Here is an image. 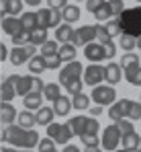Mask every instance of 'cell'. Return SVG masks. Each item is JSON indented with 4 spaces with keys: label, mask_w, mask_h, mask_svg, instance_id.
<instances>
[{
    "label": "cell",
    "mask_w": 141,
    "mask_h": 152,
    "mask_svg": "<svg viewBox=\"0 0 141 152\" xmlns=\"http://www.w3.org/2000/svg\"><path fill=\"white\" fill-rule=\"evenodd\" d=\"M2 142H8L23 150H31V148L39 146L41 138L35 129H25L21 126H6L2 129Z\"/></svg>",
    "instance_id": "1"
},
{
    "label": "cell",
    "mask_w": 141,
    "mask_h": 152,
    "mask_svg": "<svg viewBox=\"0 0 141 152\" xmlns=\"http://www.w3.org/2000/svg\"><path fill=\"white\" fill-rule=\"evenodd\" d=\"M119 21H121V27H123V33L139 37L141 35V4L133 6V8H125L123 15L119 17Z\"/></svg>",
    "instance_id": "2"
},
{
    "label": "cell",
    "mask_w": 141,
    "mask_h": 152,
    "mask_svg": "<svg viewBox=\"0 0 141 152\" xmlns=\"http://www.w3.org/2000/svg\"><path fill=\"white\" fill-rule=\"evenodd\" d=\"M84 66H82V62H78V60H74V62H68L61 70H59V84H64V86H68L72 82H76V80H84L82 76H84Z\"/></svg>",
    "instance_id": "3"
},
{
    "label": "cell",
    "mask_w": 141,
    "mask_h": 152,
    "mask_svg": "<svg viewBox=\"0 0 141 152\" xmlns=\"http://www.w3.org/2000/svg\"><path fill=\"white\" fill-rule=\"evenodd\" d=\"M121 140H123V134H121V129H119L117 124H113V126L104 127V132H102V140H100V146H102V150L115 152V150H117V146L121 144Z\"/></svg>",
    "instance_id": "4"
},
{
    "label": "cell",
    "mask_w": 141,
    "mask_h": 152,
    "mask_svg": "<svg viewBox=\"0 0 141 152\" xmlns=\"http://www.w3.org/2000/svg\"><path fill=\"white\" fill-rule=\"evenodd\" d=\"M37 56V45H33V43H27V45H14L12 50H10V64L12 66H23L27 60H31V58H35Z\"/></svg>",
    "instance_id": "5"
},
{
    "label": "cell",
    "mask_w": 141,
    "mask_h": 152,
    "mask_svg": "<svg viewBox=\"0 0 141 152\" xmlns=\"http://www.w3.org/2000/svg\"><path fill=\"white\" fill-rule=\"evenodd\" d=\"M92 101L96 105H113V103L117 101V91H115V86H111V84H98V86H94L92 88Z\"/></svg>",
    "instance_id": "6"
},
{
    "label": "cell",
    "mask_w": 141,
    "mask_h": 152,
    "mask_svg": "<svg viewBox=\"0 0 141 152\" xmlns=\"http://www.w3.org/2000/svg\"><path fill=\"white\" fill-rule=\"evenodd\" d=\"M37 15H39L41 29H51V27L57 29L61 25V21H64V15L59 10H55V8H41V10H37Z\"/></svg>",
    "instance_id": "7"
},
{
    "label": "cell",
    "mask_w": 141,
    "mask_h": 152,
    "mask_svg": "<svg viewBox=\"0 0 141 152\" xmlns=\"http://www.w3.org/2000/svg\"><path fill=\"white\" fill-rule=\"evenodd\" d=\"M47 136L51 140H55L57 144H68L74 134L68 124H51V126H47Z\"/></svg>",
    "instance_id": "8"
},
{
    "label": "cell",
    "mask_w": 141,
    "mask_h": 152,
    "mask_svg": "<svg viewBox=\"0 0 141 152\" xmlns=\"http://www.w3.org/2000/svg\"><path fill=\"white\" fill-rule=\"evenodd\" d=\"M131 105L133 101L129 99H121V101H115L108 109V117L113 121H119V119H129V111H131Z\"/></svg>",
    "instance_id": "9"
},
{
    "label": "cell",
    "mask_w": 141,
    "mask_h": 152,
    "mask_svg": "<svg viewBox=\"0 0 141 152\" xmlns=\"http://www.w3.org/2000/svg\"><path fill=\"white\" fill-rule=\"evenodd\" d=\"M96 39V25H84L76 29V35H74V45H88Z\"/></svg>",
    "instance_id": "10"
},
{
    "label": "cell",
    "mask_w": 141,
    "mask_h": 152,
    "mask_svg": "<svg viewBox=\"0 0 141 152\" xmlns=\"http://www.w3.org/2000/svg\"><path fill=\"white\" fill-rule=\"evenodd\" d=\"M104 80V66L100 64H90L86 70H84V84L88 86H98L100 82Z\"/></svg>",
    "instance_id": "11"
},
{
    "label": "cell",
    "mask_w": 141,
    "mask_h": 152,
    "mask_svg": "<svg viewBox=\"0 0 141 152\" xmlns=\"http://www.w3.org/2000/svg\"><path fill=\"white\" fill-rule=\"evenodd\" d=\"M17 80H19V74H10L2 80V86H0L2 103H10L17 97Z\"/></svg>",
    "instance_id": "12"
},
{
    "label": "cell",
    "mask_w": 141,
    "mask_h": 152,
    "mask_svg": "<svg viewBox=\"0 0 141 152\" xmlns=\"http://www.w3.org/2000/svg\"><path fill=\"white\" fill-rule=\"evenodd\" d=\"M84 58L90 60L92 64H98L100 60H106L104 58V45L102 43H88V45H84Z\"/></svg>",
    "instance_id": "13"
},
{
    "label": "cell",
    "mask_w": 141,
    "mask_h": 152,
    "mask_svg": "<svg viewBox=\"0 0 141 152\" xmlns=\"http://www.w3.org/2000/svg\"><path fill=\"white\" fill-rule=\"evenodd\" d=\"M121 78H123V68H121V64L111 62V64L104 66V80H106L111 86H115L117 82H121Z\"/></svg>",
    "instance_id": "14"
},
{
    "label": "cell",
    "mask_w": 141,
    "mask_h": 152,
    "mask_svg": "<svg viewBox=\"0 0 141 152\" xmlns=\"http://www.w3.org/2000/svg\"><path fill=\"white\" fill-rule=\"evenodd\" d=\"M88 121H90V117H86V115H76V117L68 119L66 124L70 126L74 136H84L86 129H88Z\"/></svg>",
    "instance_id": "15"
},
{
    "label": "cell",
    "mask_w": 141,
    "mask_h": 152,
    "mask_svg": "<svg viewBox=\"0 0 141 152\" xmlns=\"http://www.w3.org/2000/svg\"><path fill=\"white\" fill-rule=\"evenodd\" d=\"M2 19L6 17H17L23 12V0H2Z\"/></svg>",
    "instance_id": "16"
},
{
    "label": "cell",
    "mask_w": 141,
    "mask_h": 152,
    "mask_svg": "<svg viewBox=\"0 0 141 152\" xmlns=\"http://www.w3.org/2000/svg\"><path fill=\"white\" fill-rule=\"evenodd\" d=\"M23 29L25 27H23V23H21V19H17V17H6V19H2V31H4L6 35H10V37L19 35Z\"/></svg>",
    "instance_id": "17"
},
{
    "label": "cell",
    "mask_w": 141,
    "mask_h": 152,
    "mask_svg": "<svg viewBox=\"0 0 141 152\" xmlns=\"http://www.w3.org/2000/svg\"><path fill=\"white\" fill-rule=\"evenodd\" d=\"M14 119H19L17 109H14L10 103H2V105H0V124L6 127V126H12Z\"/></svg>",
    "instance_id": "18"
},
{
    "label": "cell",
    "mask_w": 141,
    "mask_h": 152,
    "mask_svg": "<svg viewBox=\"0 0 141 152\" xmlns=\"http://www.w3.org/2000/svg\"><path fill=\"white\" fill-rule=\"evenodd\" d=\"M74 35H76V31L68 23H64V25H59L55 29V41H59V43H72Z\"/></svg>",
    "instance_id": "19"
},
{
    "label": "cell",
    "mask_w": 141,
    "mask_h": 152,
    "mask_svg": "<svg viewBox=\"0 0 141 152\" xmlns=\"http://www.w3.org/2000/svg\"><path fill=\"white\" fill-rule=\"evenodd\" d=\"M21 23H23V27L27 29V31H37L39 29V15L37 12H31V10H27V12H23L21 15Z\"/></svg>",
    "instance_id": "20"
},
{
    "label": "cell",
    "mask_w": 141,
    "mask_h": 152,
    "mask_svg": "<svg viewBox=\"0 0 141 152\" xmlns=\"http://www.w3.org/2000/svg\"><path fill=\"white\" fill-rule=\"evenodd\" d=\"M123 148L125 150H133V148H141V136L137 132H129V134H123V140H121Z\"/></svg>",
    "instance_id": "21"
},
{
    "label": "cell",
    "mask_w": 141,
    "mask_h": 152,
    "mask_svg": "<svg viewBox=\"0 0 141 152\" xmlns=\"http://www.w3.org/2000/svg\"><path fill=\"white\" fill-rule=\"evenodd\" d=\"M72 109V99L70 97H59L57 101H53V111H55V115H59V117H66L68 113H70Z\"/></svg>",
    "instance_id": "22"
},
{
    "label": "cell",
    "mask_w": 141,
    "mask_h": 152,
    "mask_svg": "<svg viewBox=\"0 0 141 152\" xmlns=\"http://www.w3.org/2000/svg\"><path fill=\"white\" fill-rule=\"evenodd\" d=\"M35 115H37L39 126H51V121L55 117V111H53V107H41V109H37Z\"/></svg>",
    "instance_id": "23"
},
{
    "label": "cell",
    "mask_w": 141,
    "mask_h": 152,
    "mask_svg": "<svg viewBox=\"0 0 141 152\" xmlns=\"http://www.w3.org/2000/svg\"><path fill=\"white\" fill-rule=\"evenodd\" d=\"M123 72H125V78H127L129 84L141 86V66L139 64H135V66H131V68H127V70H123Z\"/></svg>",
    "instance_id": "24"
},
{
    "label": "cell",
    "mask_w": 141,
    "mask_h": 152,
    "mask_svg": "<svg viewBox=\"0 0 141 152\" xmlns=\"http://www.w3.org/2000/svg\"><path fill=\"white\" fill-rule=\"evenodd\" d=\"M19 126L21 127H25V129H33V126L37 124V115L35 113H31L29 109H25V111H21L19 113Z\"/></svg>",
    "instance_id": "25"
},
{
    "label": "cell",
    "mask_w": 141,
    "mask_h": 152,
    "mask_svg": "<svg viewBox=\"0 0 141 152\" xmlns=\"http://www.w3.org/2000/svg\"><path fill=\"white\" fill-rule=\"evenodd\" d=\"M45 70H47V64H45V58H43L41 53L29 60V72H31V74H41V72H45Z\"/></svg>",
    "instance_id": "26"
},
{
    "label": "cell",
    "mask_w": 141,
    "mask_h": 152,
    "mask_svg": "<svg viewBox=\"0 0 141 152\" xmlns=\"http://www.w3.org/2000/svg\"><path fill=\"white\" fill-rule=\"evenodd\" d=\"M41 93H31V95H27V97H23V103H25V109H29V111H37V109H41L43 105H41Z\"/></svg>",
    "instance_id": "27"
},
{
    "label": "cell",
    "mask_w": 141,
    "mask_h": 152,
    "mask_svg": "<svg viewBox=\"0 0 141 152\" xmlns=\"http://www.w3.org/2000/svg\"><path fill=\"white\" fill-rule=\"evenodd\" d=\"M61 15H64V21L72 25V23H76V21H80V8L76 6V4H68L64 10H61Z\"/></svg>",
    "instance_id": "28"
},
{
    "label": "cell",
    "mask_w": 141,
    "mask_h": 152,
    "mask_svg": "<svg viewBox=\"0 0 141 152\" xmlns=\"http://www.w3.org/2000/svg\"><path fill=\"white\" fill-rule=\"evenodd\" d=\"M43 97H45L47 101H57L59 97H61V91H59V84L57 82H49L45 84V88H43Z\"/></svg>",
    "instance_id": "29"
},
{
    "label": "cell",
    "mask_w": 141,
    "mask_h": 152,
    "mask_svg": "<svg viewBox=\"0 0 141 152\" xmlns=\"http://www.w3.org/2000/svg\"><path fill=\"white\" fill-rule=\"evenodd\" d=\"M59 58H61V62H74L76 60V45L74 43H61L59 45Z\"/></svg>",
    "instance_id": "30"
},
{
    "label": "cell",
    "mask_w": 141,
    "mask_h": 152,
    "mask_svg": "<svg viewBox=\"0 0 141 152\" xmlns=\"http://www.w3.org/2000/svg\"><path fill=\"white\" fill-rule=\"evenodd\" d=\"M72 107L78 109V111H86V109L90 107V99H88L84 93H80V95H76V97L72 99Z\"/></svg>",
    "instance_id": "31"
},
{
    "label": "cell",
    "mask_w": 141,
    "mask_h": 152,
    "mask_svg": "<svg viewBox=\"0 0 141 152\" xmlns=\"http://www.w3.org/2000/svg\"><path fill=\"white\" fill-rule=\"evenodd\" d=\"M135 64H139V56L133 53V51H127V53L121 58V68H123V70H127V68H131V66H135Z\"/></svg>",
    "instance_id": "32"
},
{
    "label": "cell",
    "mask_w": 141,
    "mask_h": 152,
    "mask_svg": "<svg viewBox=\"0 0 141 152\" xmlns=\"http://www.w3.org/2000/svg\"><path fill=\"white\" fill-rule=\"evenodd\" d=\"M49 39H47V29H37V31H33L31 33V43L33 45H43V43H47Z\"/></svg>",
    "instance_id": "33"
},
{
    "label": "cell",
    "mask_w": 141,
    "mask_h": 152,
    "mask_svg": "<svg viewBox=\"0 0 141 152\" xmlns=\"http://www.w3.org/2000/svg\"><path fill=\"white\" fill-rule=\"evenodd\" d=\"M104 27H106V33L111 35V39H113V37H119V35H123V27H121V21H119V19L108 21Z\"/></svg>",
    "instance_id": "34"
},
{
    "label": "cell",
    "mask_w": 141,
    "mask_h": 152,
    "mask_svg": "<svg viewBox=\"0 0 141 152\" xmlns=\"http://www.w3.org/2000/svg\"><path fill=\"white\" fill-rule=\"evenodd\" d=\"M135 45H137V37L127 35V33H123V35H121V48H123L125 53H127V51H133Z\"/></svg>",
    "instance_id": "35"
},
{
    "label": "cell",
    "mask_w": 141,
    "mask_h": 152,
    "mask_svg": "<svg viewBox=\"0 0 141 152\" xmlns=\"http://www.w3.org/2000/svg\"><path fill=\"white\" fill-rule=\"evenodd\" d=\"M45 58V64H47V70H57L61 66V58L59 53H53V56H43Z\"/></svg>",
    "instance_id": "36"
},
{
    "label": "cell",
    "mask_w": 141,
    "mask_h": 152,
    "mask_svg": "<svg viewBox=\"0 0 141 152\" xmlns=\"http://www.w3.org/2000/svg\"><path fill=\"white\" fill-rule=\"evenodd\" d=\"M108 8H111L113 17H121L125 10V2L123 0H108Z\"/></svg>",
    "instance_id": "37"
},
{
    "label": "cell",
    "mask_w": 141,
    "mask_h": 152,
    "mask_svg": "<svg viewBox=\"0 0 141 152\" xmlns=\"http://www.w3.org/2000/svg\"><path fill=\"white\" fill-rule=\"evenodd\" d=\"M39 152H53L55 150V140H51L49 136L47 138H41V142H39Z\"/></svg>",
    "instance_id": "38"
},
{
    "label": "cell",
    "mask_w": 141,
    "mask_h": 152,
    "mask_svg": "<svg viewBox=\"0 0 141 152\" xmlns=\"http://www.w3.org/2000/svg\"><path fill=\"white\" fill-rule=\"evenodd\" d=\"M12 43L14 45H23V43H31V31H27V29H23L19 35H14L12 37Z\"/></svg>",
    "instance_id": "39"
},
{
    "label": "cell",
    "mask_w": 141,
    "mask_h": 152,
    "mask_svg": "<svg viewBox=\"0 0 141 152\" xmlns=\"http://www.w3.org/2000/svg\"><path fill=\"white\" fill-rule=\"evenodd\" d=\"M104 4H106V0H86V10L92 12V15H96Z\"/></svg>",
    "instance_id": "40"
},
{
    "label": "cell",
    "mask_w": 141,
    "mask_h": 152,
    "mask_svg": "<svg viewBox=\"0 0 141 152\" xmlns=\"http://www.w3.org/2000/svg\"><path fill=\"white\" fill-rule=\"evenodd\" d=\"M53 53H59L57 41H47V43L41 45V56H53Z\"/></svg>",
    "instance_id": "41"
},
{
    "label": "cell",
    "mask_w": 141,
    "mask_h": 152,
    "mask_svg": "<svg viewBox=\"0 0 141 152\" xmlns=\"http://www.w3.org/2000/svg\"><path fill=\"white\" fill-rule=\"evenodd\" d=\"M96 39H98V43H108L111 41V35L106 33L104 25H96Z\"/></svg>",
    "instance_id": "42"
},
{
    "label": "cell",
    "mask_w": 141,
    "mask_h": 152,
    "mask_svg": "<svg viewBox=\"0 0 141 152\" xmlns=\"http://www.w3.org/2000/svg\"><path fill=\"white\" fill-rule=\"evenodd\" d=\"M80 140H82V144L86 146V148H90V146H98V136L96 134H84V136H80Z\"/></svg>",
    "instance_id": "43"
},
{
    "label": "cell",
    "mask_w": 141,
    "mask_h": 152,
    "mask_svg": "<svg viewBox=\"0 0 141 152\" xmlns=\"http://www.w3.org/2000/svg\"><path fill=\"white\" fill-rule=\"evenodd\" d=\"M119 126V129H121V134H129V132H135V126H133V121L131 119H119V121H115Z\"/></svg>",
    "instance_id": "44"
},
{
    "label": "cell",
    "mask_w": 141,
    "mask_h": 152,
    "mask_svg": "<svg viewBox=\"0 0 141 152\" xmlns=\"http://www.w3.org/2000/svg\"><path fill=\"white\" fill-rule=\"evenodd\" d=\"M82 84H84V80H76V82H72V84L66 86V91L70 93L72 97H76V95H80V93H82Z\"/></svg>",
    "instance_id": "45"
},
{
    "label": "cell",
    "mask_w": 141,
    "mask_h": 152,
    "mask_svg": "<svg viewBox=\"0 0 141 152\" xmlns=\"http://www.w3.org/2000/svg\"><path fill=\"white\" fill-rule=\"evenodd\" d=\"M94 17H96V21H106V19H111V17H113L111 8H108V2H106V4H104V6H102V8L94 15Z\"/></svg>",
    "instance_id": "46"
},
{
    "label": "cell",
    "mask_w": 141,
    "mask_h": 152,
    "mask_svg": "<svg viewBox=\"0 0 141 152\" xmlns=\"http://www.w3.org/2000/svg\"><path fill=\"white\" fill-rule=\"evenodd\" d=\"M129 119H131V121H137V119H141V103H135V101H133V105H131V111H129Z\"/></svg>",
    "instance_id": "47"
},
{
    "label": "cell",
    "mask_w": 141,
    "mask_h": 152,
    "mask_svg": "<svg viewBox=\"0 0 141 152\" xmlns=\"http://www.w3.org/2000/svg\"><path fill=\"white\" fill-rule=\"evenodd\" d=\"M102 45H104V58H106V60H113L115 53H117V45L113 43V39H111L108 43H102Z\"/></svg>",
    "instance_id": "48"
},
{
    "label": "cell",
    "mask_w": 141,
    "mask_h": 152,
    "mask_svg": "<svg viewBox=\"0 0 141 152\" xmlns=\"http://www.w3.org/2000/svg\"><path fill=\"white\" fill-rule=\"evenodd\" d=\"M47 4H49V8L59 10V8H66L68 6V0H47Z\"/></svg>",
    "instance_id": "49"
},
{
    "label": "cell",
    "mask_w": 141,
    "mask_h": 152,
    "mask_svg": "<svg viewBox=\"0 0 141 152\" xmlns=\"http://www.w3.org/2000/svg\"><path fill=\"white\" fill-rule=\"evenodd\" d=\"M8 58H10V56H8V50H6V45H4V43H0V60H2V62H6Z\"/></svg>",
    "instance_id": "50"
},
{
    "label": "cell",
    "mask_w": 141,
    "mask_h": 152,
    "mask_svg": "<svg viewBox=\"0 0 141 152\" xmlns=\"http://www.w3.org/2000/svg\"><path fill=\"white\" fill-rule=\"evenodd\" d=\"M90 113H92L94 117H98V115L102 113V105H94L92 109H90Z\"/></svg>",
    "instance_id": "51"
},
{
    "label": "cell",
    "mask_w": 141,
    "mask_h": 152,
    "mask_svg": "<svg viewBox=\"0 0 141 152\" xmlns=\"http://www.w3.org/2000/svg\"><path fill=\"white\" fill-rule=\"evenodd\" d=\"M64 152H80V148H78V146H74V144H66Z\"/></svg>",
    "instance_id": "52"
},
{
    "label": "cell",
    "mask_w": 141,
    "mask_h": 152,
    "mask_svg": "<svg viewBox=\"0 0 141 152\" xmlns=\"http://www.w3.org/2000/svg\"><path fill=\"white\" fill-rule=\"evenodd\" d=\"M25 4H29V6H39L41 0H25Z\"/></svg>",
    "instance_id": "53"
},
{
    "label": "cell",
    "mask_w": 141,
    "mask_h": 152,
    "mask_svg": "<svg viewBox=\"0 0 141 152\" xmlns=\"http://www.w3.org/2000/svg\"><path fill=\"white\" fill-rule=\"evenodd\" d=\"M86 152H102V146H90L86 148Z\"/></svg>",
    "instance_id": "54"
},
{
    "label": "cell",
    "mask_w": 141,
    "mask_h": 152,
    "mask_svg": "<svg viewBox=\"0 0 141 152\" xmlns=\"http://www.w3.org/2000/svg\"><path fill=\"white\" fill-rule=\"evenodd\" d=\"M0 152H19V150H14V148H6V146H2V150Z\"/></svg>",
    "instance_id": "55"
},
{
    "label": "cell",
    "mask_w": 141,
    "mask_h": 152,
    "mask_svg": "<svg viewBox=\"0 0 141 152\" xmlns=\"http://www.w3.org/2000/svg\"><path fill=\"white\" fill-rule=\"evenodd\" d=\"M137 45H139V50H141V35L137 37Z\"/></svg>",
    "instance_id": "56"
},
{
    "label": "cell",
    "mask_w": 141,
    "mask_h": 152,
    "mask_svg": "<svg viewBox=\"0 0 141 152\" xmlns=\"http://www.w3.org/2000/svg\"><path fill=\"white\" fill-rule=\"evenodd\" d=\"M115 152H127V150H125V148H123V150H115Z\"/></svg>",
    "instance_id": "57"
},
{
    "label": "cell",
    "mask_w": 141,
    "mask_h": 152,
    "mask_svg": "<svg viewBox=\"0 0 141 152\" xmlns=\"http://www.w3.org/2000/svg\"><path fill=\"white\" fill-rule=\"evenodd\" d=\"M21 152H33V150H21Z\"/></svg>",
    "instance_id": "58"
},
{
    "label": "cell",
    "mask_w": 141,
    "mask_h": 152,
    "mask_svg": "<svg viewBox=\"0 0 141 152\" xmlns=\"http://www.w3.org/2000/svg\"><path fill=\"white\" fill-rule=\"evenodd\" d=\"M137 2H139V4H141V0H137Z\"/></svg>",
    "instance_id": "59"
},
{
    "label": "cell",
    "mask_w": 141,
    "mask_h": 152,
    "mask_svg": "<svg viewBox=\"0 0 141 152\" xmlns=\"http://www.w3.org/2000/svg\"><path fill=\"white\" fill-rule=\"evenodd\" d=\"M139 103H141V97H139Z\"/></svg>",
    "instance_id": "60"
},
{
    "label": "cell",
    "mask_w": 141,
    "mask_h": 152,
    "mask_svg": "<svg viewBox=\"0 0 141 152\" xmlns=\"http://www.w3.org/2000/svg\"><path fill=\"white\" fill-rule=\"evenodd\" d=\"M78 2H82V0H78Z\"/></svg>",
    "instance_id": "61"
},
{
    "label": "cell",
    "mask_w": 141,
    "mask_h": 152,
    "mask_svg": "<svg viewBox=\"0 0 141 152\" xmlns=\"http://www.w3.org/2000/svg\"><path fill=\"white\" fill-rule=\"evenodd\" d=\"M53 152H57V150H53Z\"/></svg>",
    "instance_id": "62"
}]
</instances>
